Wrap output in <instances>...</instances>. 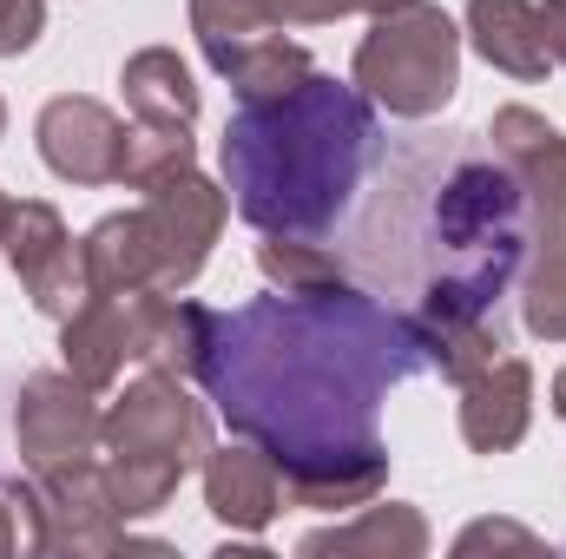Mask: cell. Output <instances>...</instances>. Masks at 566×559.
I'll return each mask as SVG.
<instances>
[{
  "mask_svg": "<svg viewBox=\"0 0 566 559\" xmlns=\"http://www.w3.org/2000/svg\"><path fill=\"white\" fill-rule=\"evenodd\" d=\"M126 133H133V126H126L119 113H106L99 99H86V93L46 99V106H40V126H33L46 171L66 178V184H119Z\"/></svg>",
  "mask_w": 566,
  "mask_h": 559,
  "instance_id": "obj_9",
  "label": "cell"
},
{
  "mask_svg": "<svg viewBox=\"0 0 566 559\" xmlns=\"http://www.w3.org/2000/svg\"><path fill=\"white\" fill-rule=\"evenodd\" d=\"M99 389H86L73 369L60 376H27L20 389V409H13V441H20V461L27 474H46V467H73V461H93L99 454Z\"/></svg>",
  "mask_w": 566,
  "mask_h": 559,
  "instance_id": "obj_7",
  "label": "cell"
},
{
  "mask_svg": "<svg viewBox=\"0 0 566 559\" xmlns=\"http://www.w3.org/2000/svg\"><path fill=\"white\" fill-rule=\"evenodd\" d=\"M205 507L231 534H264L283 514V474L277 461L244 441V447H211L205 454Z\"/></svg>",
  "mask_w": 566,
  "mask_h": 559,
  "instance_id": "obj_12",
  "label": "cell"
},
{
  "mask_svg": "<svg viewBox=\"0 0 566 559\" xmlns=\"http://www.w3.org/2000/svg\"><path fill=\"white\" fill-rule=\"evenodd\" d=\"M0 251H7L13 277L27 283L33 309H40V316H53V323H66V316L93 296V289H86V264H80L73 231H66V224H60V211H53V204H40V198L7 204V238H0Z\"/></svg>",
  "mask_w": 566,
  "mask_h": 559,
  "instance_id": "obj_8",
  "label": "cell"
},
{
  "mask_svg": "<svg viewBox=\"0 0 566 559\" xmlns=\"http://www.w3.org/2000/svg\"><path fill=\"white\" fill-rule=\"evenodd\" d=\"M46 27V0H0V60H20Z\"/></svg>",
  "mask_w": 566,
  "mask_h": 559,
  "instance_id": "obj_23",
  "label": "cell"
},
{
  "mask_svg": "<svg viewBox=\"0 0 566 559\" xmlns=\"http://www.w3.org/2000/svg\"><path fill=\"white\" fill-rule=\"evenodd\" d=\"M198 165V145H191V126H133L126 133V165H119V184L126 191H151L178 171Z\"/></svg>",
  "mask_w": 566,
  "mask_h": 559,
  "instance_id": "obj_22",
  "label": "cell"
},
{
  "mask_svg": "<svg viewBox=\"0 0 566 559\" xmlns=\"http://www.w3.org/2000/svg\"><path fill=\"white\" fill-rule=\"evenodd\" d=\"M521 271H527V283H521V323L541 342H566V218H534Z\"/></svg>",
  "mask_w": 566,
  "mask_h": 559,
  "instance_id": "obj_19",
  "label": "cell"
},
{
  "mask_svg": "<svg viewBox=\"0 0 566 559\" xmlns=\"http://www.w3.org/2000/svg\"><path fill=\"white\" fill-rule=\"evenodd\" d=\"M481 547H541V540L527 527H507V520H481V527H468L454 540V553H481Z\"/></svg>",
  "mask_w": 566,
  "mask_h": 559,
  "instance_id": "obj_24",
  "label": "cell"
},
{
  "mask_svg": "<svg viewBox=\"0 0 566 559\" xmlns=\"http://www.w3.org/2000/svg\"><path fill=\"white\" fill-rule=\"evenodd\" d=\"M0 139H7V99H0Z\"/></svg>",
  "mask_w": 566,
  "mask_h": 559,
  "instance_id": "obj_29",
  "label": "cell"
},
{
  "mask_svg": "<svg viewBox=\"0 0 566 559\" xmlns=\"http://www.w3.org/2000/svg\"><path fill=\"white\" fill-rule=\"evenodd\" d=\"M541 40H547V60L566 73V0H541Z\"/></svg>",
  "mask_w": 566,
  "mask_h": 559,
  "instance_id": "obj_25",
  "label": "cell"
},
{
  "mask_svg": "<svg viewBox=\"0 0 566 559\" xmlns=\"http://www.w3.org/2000/svg\"><path fill=\"white\" fill-rule=\"evenodd\" d=\"M468 40L474 53L507 80H547V40H541V0H468Z\"/></svg>",
  "mask_w": 566,
  "mask_h": 559,
  "instance_id": "obj_15",
  "label": "cell"
},
{
  "mask_svg": "<svg viewBox=\"0 0 566 559\" xmlns=\"http://www.w3.org/2000/svg\"><path fill=\"white\" fill-rule=\"evenodd\" d=\"M7 204H13V198H0V238H7Z\"/></svg>",
  "mask_w": 566,
  "mask_h": 559,
  "instance_id": "obj_28",
  "label": "cell"
},
{
  "mask_svg": "<svg viewBox=\"0 0 566 559\" xmlns=\"http://www.w3.org/2000/svg\"><path fill=\"white\" fill-rule=\"evenodd\" d=\"M80 264L93 296H126V289H158V257L145 238L139 211H113L80 238Z\"/></svg>",
  "mask_w": 566,
  "mask_h": 559,
  "instance_id": "obj_16",
  "label": "cell"
},
{
  "mask_svg": "<svg viewBox=\"0 0 566 559\" xmlns=\"http://www.w3.org/2000/svg\"><path fill=\"white\" fill-rule=\"evenodd\" d=\"M382 7H396V0H191V33L218 73L224 53H238L244 40H264L283 27H323L343 13H382Z\"/></svg>",
  "mask_w": 566,
  "mask_h": 559,
  "instance_id": "obj_10",
  "label": "cell"
},
{
  "mask_svg": "<svg viewBox=\"0 0 566 559\" xmlns=\"http://www.w3.org/2000/svg\"><path fill=\"white\" fill-rule=\"evenodd\" d=\"M382 158V119L363 86L310 73L283 99L238 106L224 126L231 211L264 238H336Z\"/></svg>",
  "mask_w": 566,
  "mask_h": 559,
  "instance_id": "obj_3",
  "label": "cell"
},
{
  "mask_svg": "<svg viewBox=\"0 0 566 559\" xmlns=\"http://www.w3.org/2000/svg\"><path fill=\"white\" fill-rule=\"evenodd\" d=\"M422 369L409 309L363 283H336L316 296L277 289L211 316L198 382L238 441H258L277 461L290 507L336 514L382 494L389 447L376 409Z\"/></svg>",
  "mask_w": 566,
  "mask_h": 559,
  "instance_id": "obj_1",
  "label": "cell"
},
{
  "mask_svg": "<svg viewBox=\"0 0 566 559\" xmlns=\"http://www.w3.org/2000/svg\"><path fill=\"white\" fill-rule=\"evenodd\" d=\"M145 218V238H151V257H158V289H185L211 264V244L231 218V191H218L198 165L151 184L139 204Z\"/></svg>",
  "mask_w": 566,
  "mask_h": 559,
  "instance_id": "obj_6",
  "label": "cell"
},
{
  "mask_svg": "<svg viewBox=\"0 0 566 559\" xmlns=\"http://www.w3.org/2000/svg\"><path fill=\"white\" fill-rule=\"evenodd\" d=\"M534 428V369L521 356H494L474 382H461V441L474 454H507Z\"/></svg>",
  "mask_w": 566,
  "mask_h": 559,
  "instance_id": "obj_11",
  "label": "cell"
},
{
  "mask_svg": "<svg viewBox=\"0 0 566 559\" xmlns=\"http://www.w3.org/2000/svg\"><path fill=\"white\" fill-rule=\"evenodd\" d=\"M60 356L86 389H113L139 362V329H133V289L126 296H86L60 323Z\"/></svg>",
  "mask_w": 566,
  "mask_h": 559,
  "instance_id": "obj_14",
  "label": "cell"
},
{
  "mask_svg": "<svg viewBox=\"0 0 566 559\" xmlns=\"http://www.w3.org/2000/svg\"><path fill=\"white\" fill-rule=\"evenodd\" d=\"M99 454H106V487H113V507L126 520L158 514L178 481L191 467H205L211 454V421L205 409L185 395V376L171 369H145L139 382H126V395L106 409L99 428Z\"/></svg>",
  "mask_w": 566,
  "mask_h": 559,
  "instance_id": "obj_4",
  "label": "cell"
},
{
  "mask_svg": "<svg viewBox=\"0 0 566 559\" xmlns=\"http://www.w3.org/2000/svg\"><path fill=\"white\" fill-rule=\"evenodd\" d=\"M554 415L566 421V369H560V376H554Z\"/></svg>",
  "mask_w": 566,
  "mask_h": 559,
  "instance_id": "obj_27",
  "label": "cell"
},
{
  "mask_svg": "<svg viewBox=\"0 0 566 559\" xmlns=\"http://www.w3.org/2000/svg\"><path fill=\"white\" fill-rule=\"evenodd\" d=\"M13 547H27V527H20V487L7 481L0 487V553H13Z\"/></svg>",
  "mask_w": 566,
  "mask_h": 559,
  "instance_id": "obj_26",
  "label": "cell"
},
{
  "mask_svg": "<svg viewBox=\"0 0 566 559\" xmlns=\"http://www.w3.org/2000/svg\"><path fill=\"white\" fill-rule=\"evenodd\" d=\"M119 86H126V113L139 126H191L198 119V80H191V66L171 46L133 53L126 73H119Z\"/></svg>",
  "mask_w": 566,
  "mask_h": 559,
  "instance_id": "obj_18",
  "label": "cell"
},
{
  "mask_svg": "<svg viewBox=\"0 0 566 559\" xmlns=\"http://www.w3.org/2000/svg\"><path fill=\"white\" fill-rule=\"evenodd\" d=\"M218 73L231 80L238 106H258V99H283L290 86H303L316 73V60H310V46L283 40V33H264V40H244L238 53H224Z\"/></svg>",
  "mask_w": 566,
  "mask_h": 559,
  "instance_id": "obj_20",
  "label": "cell"
},
{
  "mask_svg": "<svg viewBox=\"0 0 566 559\" xmlns=\"http://www.w3.org/2000/svg\"><path fill=\"white\" fill-rule=\"evenodd\" d=\"M488 145L514 165L534 218H566V139L534 106H501L488 119Z\"/></svg>",
  "mask_w": 566,
  "mask_h": 559,
  "instance_id": "obj_13",
  "label": "cell"
},
{
  "mask_svg": "<svg viewBox=\"0 0 566 559\" xmlns=\"http://www.w3.org/2000/svg\"><path fill=\"white\" fill-rule=\"evenodd\" d=\"M349 73L376 99V113L434 119L461 86V27L434 0H396L382 13H369V33H363Z\"/></svg>",
  "mask_w": 566,
  "mask_h": 559,
  "instance_id": "obj_5",
  "label": "cell"
},
{
  "mask_svg": "<svg viewBox=\"0 0 566 559\" xmlns=\"http://www.w3.org/2000/svg\"><path fill=\"white\" fill-rule=\"evenodd\" d=\"M534 204L488 133H422L376 158L343 264L422 323H494L527 264Z\"/></svg>",
  "mask_w": 566,
  "mask_h": 559,
  "instance_id": "obj_2",
  "label": "cell"
},
{
  "mask_svg": "<svg viewBox=\"0 0 566 559\" xmlns=\"http://www.w3.org/2000/svg\"><path fill=\"white\" fill-rule=\"evenodd\" d=\"M258 271H264V283L283 289V296H316V289L349 283L343 251H329L323 238H264V244H258Z\"/></svg>",
  "mask_w": 566,
  "mask_h": 559,
  "instance_id": "obj_21",
  "label": "cell"
},
{
  "mask_svg": "<svg viewBox=\"0 0 566 559\" xmlns=\"http://www.w3.org/2000/svg\"><path fill=\"white\" fill-rule=\"evenodd\" d=\"M303 553H376V559H416L428 553V520L402 500H369L356 507V520L303 534Z\"/></svg>",
  "mask_w": 566,
  "mask_h": 559,
  "instance_id": "obj_17",
  "label": "cell"
}]
</instances>
